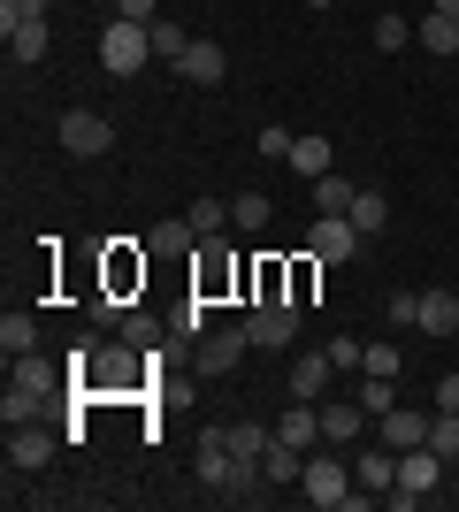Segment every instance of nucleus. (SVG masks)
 <instances>
[{"label": "nucleus", "instance_id": "1", "mask_svg": "<svg viewBox=\"0 0 459 512\" xmlns=\"http://www.w3.org/2000/svg\"><path fill=\"white\" fill-rule=\"evenodd\" d=\"M62 398V367H46L39 352H23V360H8V398H0V421H39L46 406Z\"/></svg>", "mask_w": 459, "mask_h": 512}, {"label": "nucleus", "instance_id": "2", "mask_svg": "<svg viewBox=\"0 0 459 512\" xmlns=\"http://www.w3.org/2000/svg\"><path fill=\"white\" fill-rule=\"evenodd\" d=\"M444 474H452V459H437L429 444L398 451V482L383 490V505H391V512H414V505H429V490H437Z\"/></svg>", "mask_w": 459, "mask_h": 512}, {"label": "nucleus", "instance_id": "3", "mask_svg": "<svg viewBox=\"0 0 459 512\" xmlns=\"http://www.w3.org/2000/svg\"><path fill=\"white\" fill-rule=\"evenodd\" d=\"M146 62H153V23H123L115 16L108 31H100V69H108V77H138Z\"/></svg>", "mask_w": 459, "mask_h": 512}, {"label": "nucleus", "instance_id": "4", "mask_svg": "<svg viewBox=\"0 0 459 512\" xmlns=\"http://www.w3.org/2000/svg\"><path fill=\"white\" fill-rule=\"evenodd\" d=\"M299 299H261L253 314H245V329H253V344L261 352H284V344H299Z\"/></svg>", "mask_w": 459, "mask_h": 512}, {"label": "nucleus", "instance_id": "5", "mask_svg": "<svg viewBox=\"0 0 459 512\" xmlns=\"http://www.w3.org/2000/svg\"><path fill=\"white\" fill-rule=\"evenodd\" d=\"M108 146H115L108 115H92V107H69V115H62V153H69V161H100Z\"/></svg>", "mask_w": 459, "mask_h": 512}, {"label": "nucleus", "instance_id": "6", "mask_svg": "<svg viewBox=\"0 0 459 512\" xmlns=\"http://www.w3.org/2000/svg\"><path fill=\"white\" fill-rule=\"evenodd\" d=\"M299 497H306V505H345V497H352V467H345V459H329V451H322V459H306Z\"/></svg>", "mask_w": 459, "mask_h": 512}, {"label": "nucleus", "instance_id": "7", "mask_svg": "<svg viewBox=\"0 0 459 512\" xmlns=\"http://www.w3.org/2000/svg\"><path fill=\"white\" fill-rule=\"evenodd\" d=\"M306 253L322 260V268L352 260V253H360V230H352V214H314V237H306Z\"/></svg>", "mask_w": 459, "mask_h": 512}, {"label": "nucleus", "instance_id": "8", "mask_svg": "<svg viewBox=\"0 0 459 512\" xmlns=\"http://www.w3.org/2000/svg\"><path fill=\"white\" fill-rule=\"evenodd\" d=\"M54 444H62L54 428H39V421H16V428H8V474H39L46 459H54Z\"/></svg>", "mask_w": 459, "mask_h": 512}, {"label": "nucleus", "instance_id": "9", "mask_svg": "<svg viewBox=\"0 0 459 512\" xmlns=\"http://www.w3.org/2000/svg\"><path fill=\"white\" fill-rule=\"evenodd\" d=\"M245 352H253V329H207V337H199V375H230V367L245 360Z\"/></svg>", "mask_w": 459, "mask_h": 512}, {"label": "nucleus", "instance_id": "10", "mask_svg": "<svg viewBox=\"0 0 459 512\" xmlns=\"http://www.w3.org/2000/svg\"><path fill=\"white\" fill-rule=\"evenodd\" d=\"M375 444H391V451H414V444H429V413H414V406L375 413Z\"/></svg>", "mask_w": 459, "mask_h": 512}, {"label": "nucleus", "instance_id": "11", "mask_svg": "<svg viewBox=\"0 0 459 512\" xmlns=\"http://www.w3.org/2000/svg\"><path fill=\"white\" fill-rule=\"evenodd\" d=\"M368 421H375V413L360 406V398H329V406H322V444H360Z\"/></svg>", "mask_w": 459, "mask_h": 512}, {"label": "nucleus", "instance_id": "12", "mask_svg": "<svg viewBox=\"0 0 459 512\" xmlns=\"http://www.w3.org/2000/svg\"><path fill=\"white\" fill-rule=\"evenodd\" d=\"M176 77H184V85H222V77H230V54H222L215 39H192L184 62H176Z\"/></svg>", "mask_w": 459, "mask_h": 512}, {"label": "nucleus", "instance_id": "13", "mask_svg": "<svg viewBox=\"0 0 459 512\" xmlns=\"http://www.w3.org/2000/svg\"><path fill=\"white\" fill-rule=\"evenodd\" d=\"M261 482H268V467L261 459H238V451H230V482H222V505H253V497H261Z\"/></svg>", "mask_w": 459, "mask_h": 512}, {"label": "nucleus", "instance_id": "14", "mask_svg": "<svg viewBox=\"0 0 459 512\" xmlns=\"http://www.w3.org/2000/svg\"><path fill=\"white\" fill-rule=\"evenodd\" d=\"M421 337H459V299L452 291H421Z\"/></svg>", "mask_w": 459, "mask_h": 512}, {"label": "nucleus", "instance_id": "15", "mask_svg": "<svg viewBox=\"0 0 459 512\" xmlns=\"http://www.w3.org/2000/svg\"><path fill=\"white\" fill-rule=\"evenodd\" d=\"M352 482H360V490H391V482H398V451L391 444L360 451V459H352Z\"/></svg>", "mask_w": 459, "mask_h": 512}, {"label": "nucleus", "instance_id": "16", "mask_svg": "<svg viewBox=\"0 0 459 512\" xmlns=\"http://www.w3.org/2000/svg\"><path fill=\"white\" fill-rule=\"evenodd\" d=\"M329 375H337V367H329V352H306V360L291 367V398H306V406H322Z\"/></svg>", "mask_w": 459, "mask_h": 512}, {"label": "nucleus", "instance_id": "17", "mask_svg": "<svg viewBox=\"0 0 459 512\" xmlns=\"http://www.w3.org/2000/svg\"><path fill=\"white\" fill-rule=\"evenodd\" d=\"M46 46H54L46 16H39V23H16V31H8V62H16V69H31V62H46Z\"/></svg>", "mask_w": 459, "mask_h": 512}, {"label": "nucleus", "instance_id": "18", "mask_svg": "<svg viewBox=\"0 0 459 512\" xmlns=\"http://www.w3.org/2000/svg\"><path fill=\"white\" fill-rule=\"evenodd\" d=\"M276 436H284V444H322V406H306V398H291V413L284 421H276Z\"/></svg>", "mask_w": 459, "mask_h": 512}, {"label": "nucleus", "instance_id": "19", "mask_svg": "<svg viewBox=\"0 0 459 512\" xmlns=\"http://www.w3.org/2000/svg\"><path fill=\"white\" fill-rule=\"evenodd\" d=\"M0 352H8V360H23V352H39V321L23 314V306H8V314H0Z\"/></svg>", "mask_w": 459, "mask_h": 512}, {"label": "nucleus", "instance_id": "20", "mask_svg": "<svg viewBox=\"0 0 459 512\" xmlns=\"http://www.w3.org/2000/svg\"><path fill=\"white\" fill-rule=\"evenodd\" d=\"M222 444L238 451V459H268V444H276V428H261V421H222Z\"/></svg>", "mask_w": 459, "mask_h": 512}, {"label": "nucleus", "instance_id": "21", "mask_svg": "<svg viewBox=\"0 0 459 512\" xmlns=\"http://www.w3.org/2000/svg\"><path fill=\"white\" fill-rule=\"evenodd\" d=\"M352 230H360V237H375V230H383V222H391V199H383V192H375V184H360V192H352Z\"/></svg>", "mask_w": 459, "mask_h": 512}, {"label": "nucleus", "instance_id": "22", "mask_svg": "<svg viewBox=\"0 0 459 512\" xmlns=\"http://www.w3.org/2000/svg\"><path fill=\"white\" fill-rule=\"evenodd\" d=\"M414 39L429 46V54H437V62H452V54H459V23H452V16H437V8H429V16L414 23Z\"/></svg>", "mask_w": 459, "mask_h": 512}, {"label": "nucleus", "instance_id": "23", "mask_svg": "<svg viewBox=\"0 0 459 512\" xmlns=\"http://www.w3.org/2000/svg\"><path fill=\"white\" fill-rule=\"evenodd\" d=\"M146 245H153V253H192V245H199L192 214H169V222H153V230H146Z\"/></svg>", "mask_w": 459, "mask_h": 512}, {"label": "nucleus", "instance_id": "24", "mask_svg": "<svg viewBox=\"0 0 459 512\" xmlns=\"http://www.w3.org/2000/svg\"><path fill=\"white\" fill-rule=\"evenodd\" d=\"M115 337L138 344V352H161V344H169V321H153L146 306H138V314H123V329H115Z\"/></svg>", "mask_w": 459, "mask_h": 512}, {"label": "nucleus", "instance_id": "25", "mask_svg": "<svg viewBox=\"0 0 459 512\" xmlns=\"http://www.w3.org/2000/svg\"><path fill=\"white\" fill-rule=\"evenodd\" d=\"M261 467H268V482H276V490H291V482H299V474H306V451L276 436V444H268V459H261Z\"/></svg>", "mask_w": 459, "mask_h": 512}, {"label": "nucleus", "instance_id": "26", "mask_svg": "<svg viewBox=\"0 0 459 512\" xmlns=\"http://www.w3.org/2000/svg\"><path fill=\"white\" fill-rule=\"evenodd\" d=\"M306 192H314V214H345V207H352V192H360V184H345V176L329 169V176H314V184H306Z\"/></svg>", "mask_w": 459, "mask_h": 512}, {"label": "nucleus", "instance_id": "27", "mask_svg": "<svg viewBox=\"0 0 459 512\" xmlns=\"http://www.w3.org/2000/svg\"><path fill=\"white\" fill-rule=\"evenodd\" d=\"M291 169L314 184V176H329V138H291Z\"/></svg>", "mask_w": 459, "mask_h": 512}, {"label": "nucleus", "instance_id": "28", "mask_svg": "<svg viewBox=\"0 0 459 512\" xmlns=\"http://www.w3.org/2000/svg\"><path fill=\"white\" fill-rule=\"evenodd\" d=\"M268 214H276L268 192H238V199H230V230H268Z\"/></svg>", "mask_w": 459, "mask_h": 512}, {"label": "nucleus", "instance_id": "29", "mask_svg": "<svg viewBox=\"0 0 459 512\" xmlns=\"http://www.w3.org/2000/svg\"><path fill=\"white\" fill-rule=\"evenodd\" d=\"M192 230L199 237H222V230H230V199H207V192H199L192 199Z\"/></svg>", "mask_w": 459, "mask_h": 512}, {"label": "nucleus", "instance_id": "30", "mask_svg": "<svg viewBox=\"0 0 459 512\" xmlns=\"http://www.w3.org/2000/svg\"><path fill=\"white\" fill-rule=\"evenodd\" d=\"M383 329H421V291H391L383 299Z\"/></svg>", "mask_w": 459, "mask_h": 512}, {"label": "nucleus", "instance_id": "31", "mask_svg": "<svg viewBox=\"0 0 459 512\" xmlns=\"http://www.w3.org/2000/svg\"><path fill=\"white\" fill-rule=\"evenodd\" d=\"M184 46H192V31H184L176 16H161V23H153V54H161V62H184Z\"/></svg>", "mask_w": 459, "mask_h": 512}, {"label": "nucleus", "instance_id": "32", "mask_svg": "<svg viewBox=\"0 0 459 512\" xmlns=\"http://www.w3.org/2000/svg\"><path fill=\"white\" fill-rule=\"evenodd\" d=\"M398 46H414V23L406 16H375V54H398Z\"/></svg>", "mask_w": 459, "mask_h": 512}, {"label": "nucleus", "instance_id": "33", "mask_svg": "<svg viewBox=\"0 0 459 512\" xmlns=\"http://www.w3.org/2000/svg\"><path fill=\"white\" fill-rule=\"evenodd\" d=\"M314 276H322V260H314V253H306V260H291V268H284V291H291V299H314Z\"/></svg>", "mask_w": 459, "mask_h": 512}, {"label": "nucleus", "instance_id": "34", "mask_svg": "<svg viewBox=\"0 0 459 512\" xmlns=\"http://www.w3.org/2000/svg\"><path fill=\"white\" fill-rule=\"evenodd\" d=\"M360 406H368V413H391L398 406V375H368V383H360Z\"/></svg>", "mask_w": 459, "mask_h": 512}, {"label": "nucleus", "instance_id": "35", "mask_svg": "<svg viewBox=\"0 0 459 512\" xmlns=\"http://www.w3.org/2000/svg\"><path fill=\"white\" fill-rule=\"evenodd\" d=\"M429 451H437V459H459V413H437V421H429Z\"/></svg>", "mask_w": 459, "mask_h": 512}, {"label": "nucleus", "instance_id": "36", "mask_svg": "<svg viewBox=\"0 0 459 512\" xmlns=\"http://www.w3.org/2000/svg\"><path fill=\"white\" fill-rule=\"evenodd\" d=\"M398 367H406V360H398V344H391V337H375V344H368V360H360V375H398Z\"/></svg>", "mask_w": 459, "mask_h": 512}, {"label": "nucleus", "instance_id": "37", "mask_svg": "<svg viewBox=\"0 0 459 512\" xmlns=\"http://www.w3.org/2000/svg\"><path fill=\"white\" fill-rule=\"evenodd\" d=\"M46 16V0H0V39L16 31V23H39Z\"/></svg>", "mask_w": 459, "mask_h": 512}, {"label": "nucleus", "instance_id": "38", "mask_svg": "<svg viewBox=\"0 0 459 512\" xmlns=\"http://www.w3.org/2000/svg\"><path fill=\"white\" fill-rule=\"evenodd\" d=\"M291 138H299V130H284V123H261V161H291Z\"/></svg>", "mask_w": 459, "mask_h": 512}, {"label": "nucleus", "instance_id": "39", "mask_svg": "<svg viewBox=\"0 0 459 512\" xmlns=\"http://www.w3.org/2000/svg\"><path fill=\"white\" fill-rule=\"evenodd\" d=\"M322 352H329V367H360V360H368V344H360V337H329Z\"/></svg>", "mask_w": 459, "mask_h": 512}, {"label": "nucleus", "instance_id": "40", "mask_svg": "<svg viewBox=\"0 0 459 512\" xmlns=\"http://www.w3.org/2000/svg\"><path fill=\"white\" fill-rule=\"evenodd\" d=\"M115 16L123 23H161V0H115Z\"/></svg>", "mask_w": 459, "mask_h": 512}, {"label": "nucleus", "instance_id": "41", "mask_svg": "<svg viewBox=\"0 0 459 512\" xmlns=\"http://www.w3.org/2000/svg\"><path fill=\"white\" fill-rule=\"evenodd\" d=\"M437 413H459V375H444V383H437Z\"/></svg>", "mask_w": 459, "mask_h": 512}, {"label": "nucleus", "instance_id": "42", "mask_svg": "<svg viewBox=\"0 0 459 512\" xmlns=\"http://www.w3.org/2000/svg\"><path fill=\"white\" fill-rule=\"evenodd\" d=\"M437 16H452V23H459V0H437Z\"/></svg>", "mask_w": 459, "mask_h": 512}, {"label": "nucleus", "instance_id": "43", "mask_svg": "<svg viewBox=\"0 0 459 512\" xmlns=\"http://www.w3.org/2000/svg\"><path fill=\"white\" fill-rule=\"evenodd\" d=\"M452 490H459V459H452Z\"/></svg>", "mask_w": 459, "mask_h": 512}, {"label": "nucleus", "instance_id": "44", "mask_svg": "<svg viewBox=\"0 0 459 512\" xmlns=\"http://www.w3.org/2000/svg\"><path fill=\"white\" fill-rule=\"evenodd\" d=\"M306 8H329V0H306Z\"/></svg>", "mask_w": 459, "mask_h": 512}]
</instances>
